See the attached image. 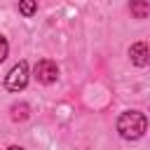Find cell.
Segmentation results:
<instances>
[{"mask_svg": "<svg viewBox=\"0 0 150 150\" xmlns=\"http://www.w3.org/2000/svg\"><path fill=\"white\" fill-rule=\"evenodd\" d=\"M148 129V120L143 112L138 110H124L120 117H117V131L124 141H136L145 134Z\"/></svg>", "mask_w": 150, "mask_h": 150, "instance_id": "6da1fadb", "label": "cell"}, {"mask_svg": "<svg viewBox=\"0 0 150 150\" xmlns=\"http://www.w3.org/2000/svg\"><path fill=\"white\" fill-rule=\"evenodd\" d=\"M26 84H28V63H26V61H19V63L12 66V70L7 73L5 87H7L9 91H21V89H26Z\"/></svg>", "mask_w": 150, "mask_h": 150, "instance_id": "7a4b0ae2", "label": "cell"}, {"mask_svg": "<svg viewBox=\"0 0 150 150\" xmlns=\"http://www.w3.org/2000/svg\"><path fill=\"white\" fill-rule=\"evenodd\" d=\"M35 77L38 82L42 84H54L56 77H59V66L52 61V59H40L35 63Z\"/></svg>", "mask_w": 150, "mask_h": 150, "instance_id": "3957f363", "label": "cell"}, {"mask_svg": "<svg viewBox=\"0 0 150 150\" xmlns=\"http://www.w3.org/2000/svg\"><path fill=\"white\" fill-rule=\"evenodd\" d=\"M129 59L134 66H148L150 63V45L148 42H134L129 47Z\"/></svg>", "mask_w": 150, "mask_h": 150, "instance_id": "277c9868", "label": "cell"}, {"mask_svg": "<svg viewBox=\"0 0 150 150\" xmlns=\"http://www.w3.org/2000/svg\"><path fill=\"white\" fill-rule=\"evenodd\" d=\"M129 12H131L134 19H145V16H150V0H131Z\"/></svg>", "mask_w": 150, "mask_h": 150, "instance_id": "5b68a950", "label": "cell"}, {"mask_svg": "<svg viewBox=\"0 0 150 150\" xmlns=\"http://www.w3.org/2000/svg\"><path fill=\"white\" fill-rule=\"evenodd\" d=\"M28 112H30L28 103H14V105H12V120H14V122L28 120Z\"/></svg>", "mask_w": 150, "mask_h": 150, "instance_id": "8992f818", "label": "cell"}, {"mask_svg": "<svg viewBox=\"0 0 150 150\" xmlns=\"http://www.w3.org/2000/svg\"><path fill=\"white\" fill-rule=\"evenodd\" d=\"M19 12L23 16H33L38 12V0H19Z\"/></svg>", "mask_w": 150, "mask_h": 150, "instance_id": "52a82bcc", "label": "cell"}, {"mask_svg": "<svg viewBox=\"0 0 150 150\" xmlns=\"http://www.w3.org/2000/svg\"><path fill=\"white\" fill-rule=\"evenodd\" d=\"M7 54H9V45H7V38L0 33V63L7 59Z\"/></svg>", "mask_w": 150, "mask_h": 150, "instance_id": "ba28073f", "label": "cell"}]
</instances>
